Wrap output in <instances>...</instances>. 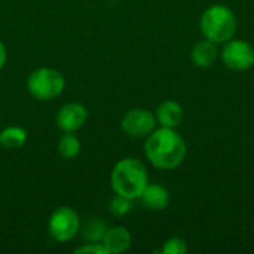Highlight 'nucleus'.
<instances>
[{"label": "nucleus", "mask_w": 254, "mask_h": 254, "mask_svg": "<svg viewBox=\"0 0 254 254\" xmlns=\"http://www.w3.org/2000/svg\"><path fill=\"white\" fill-rule=\"evenodd\" d=\"M82 149V143L74 132H63V135L58 138L57 143V152L61 158L70 161L79 156Z\"/></svg>", "instance_id": "ddd939ff"}, {"label": "nucleus", "mask_w": 254, "mask_h": 254, "mask_svg": "<svg viewBox=\"0 0 254 254\" xmlns=\"http://www.w3.org/2000/svg\"><path fill=\"white\" fill-rule=\"evenodd\" d=\"M143 205L153 211L165 210L170 204V193L161 185H147L140 196Z\"/></svg>", "instance_id": "f8f14e48"}, {"label": "nucleus", "mask_w": 254, "mask_h": 254, "mask_svg": "<svg viewBox=\"0 0 254 254\" xmlns=\"http://www.w3.org/2000/svg\"><path fill=\"white\" fill-rule=\"evenodd\" d=\"M88 121V109L82 103H67L60 107L55 116L57 128L63 132H76Z\"/></svg>", "instance_id": "6e6552de"}, {"label": "nucleus", "mask_w": 254, "mask_h": 254, "mask_svg": "<svg viewBox=\"0 0 254 254\" xmlns=\"http://www.w3.org/2000/svg\"><path fill=\"white\" fill-rule=\"evenodd\" d=\"M144 140V155L155 168L176 170L186 159V143L174 128H155Z\"/></svg>", "instance_id": "f257e3e1"}, {"label": "nucleus", "mask_w": 254, "mask_h": 254, "mask_svg": "<svg viewBox=\"0 0 254 254\" xmlns=\"http://www.w3.org/2000/svg\"><path fill=\"white\" fill-rule=\"evenodd\" d=\"M27 141V131L21 127L10 125L0 131V144L4 149H19Z\"/></svg>", "instance_id": "4468645a"}, {"label": "nucleus", "mask_w": 254, "mask_h": 254, "mask_svg": "<svg viewBox=\"0 0 254 254\" xmlns=\"http://www.w3.org/2000/svg\"><path fill=\"white\" fill-rule=\"evenodd\" d=\"M155 118H156V122L161 127L174 128L176 129L183 122L185 112H183L182 104H179L177 101H174V100H165V101H162L156 107Z\"/></svg>", "instance_id": "9b49d317"}, {"label": "nucleus", "mask_w": 254, "mask_h": 254, "mask_svg": "<svg viewBox=\"0 0 254 254\" xmlns=\"http://www.w3.org/2000/svg\"><path fill=\"white\" fill-rule=\"evenodd\" d=\"M161 253L164 254H186L188 253V244L183 238L180 237H171L168 238L162 249H161Z\"/></svg>", "instance_id": "f3484780"}, {"label": "nucleus", "mask_w": 254, "mask_h": 254, "mask_svg": "<svg viewBox=\"0 0 254 254\" xmlns=\"http://www.w3.org/2000/svg\"><path fill=\"white\" fill-rule=\"evenodd\" d=\"M74 254H109V252L103 243H86L74 249Z\"/></svg>", "instance_id": "a211bd4d"}, {"label": "nucleus", "mask_w": 254, "mask_h": 254, "mask_svg": "<svg viewBox=\"0 0 254 254\" xmlns=\"http://www.w3.org/2000/svg\"><path fill=\"white\" fill-rule=\"evenodd\" d=\"M106 231H107V226L100 219H91L89 222L83 225V228L80 226L82 237L86 240V243H101Z\"/></svg>", "instance_id": "2eb2a0df"}, {"label": "nucleus", "mask_w": 254, "mask_h": 254, "mask_svg": "<svg viewBox=\"0 0 254 254\" xmlns=\"http://www.w3.org/2000/svg\"><path fill=\"white\" fill-rule=\"evenodd\" d=\"M80 217L77 211L68 205L57 208L48 222V234L57 243H68L80 232Z\"/></svg>", "instance_id": "39448f33"}, {"label": "nucleus", "mask_w": 254, "mask_h": 254, "mask_svg": "<svg viewBox=\"0 0 254 254\" xmlns=\"http://www.w3.org/2000/svg\"><path fill=\"white\" fill-rule=\"evenodd\" d=\"M6 60H7L6 46H4V43L0 40V70H3V67H4V64H6Z\"/></svg>", "instance_id": "6ab92c4d"}, {"label": "nucleus", "mask_w": 254, "mask_h": 254, "mask_svg": "<svg viewBox=\"0 0 254 254\" xmlns=\"http://www.w3.org/2000/svg\"><path fill=\"white\" fill-rule=\"evenodd\" d=\"M65 79L61 71L52 67H39L28 74V94L39 101H51L63 94Z\"/></svg>", "instance_id": "20e7f679"}, {"label": "nucleus", "mask_w": 254, "mask_h": 254, "mask_svg": "<svg viewBox=\"0 0 254 254\" xmlns=\"http://www.w3.org/2000/svg\"><path fill=\"white\" fill-rule=\"evenodd\" d=\"M156 118L150 110L131 109L125 113L121 122L122 131L131 138H146L156 128Z\"/></svg>", "instance_id": "0eeeda50"}, {"label": "nucleus", "mask_w": 254, "mask_h": 254, "mask_svg": "<svg viewBox=\"0 0 254 254\" xmlns=\"http://www.w3.org/2000/svg\"><path fill=\"white\" fill-rule=\"evenodd\" d=\"M223 64L234 71H246L254 65V48L243 39H231L225 42L220 52Z\"/></svg>", "instance_id": "423d86ee"}, {"label": "nucleus", "mask_w": 254, "mask_h": 254, "mask_svg": "<svg viewBox=\"0 0 254 254\" xmlns=\"http://www.w3.org/2000/svg\"><path fill=\"white\" fill-rule=\"evenodd\" d=\"M131 210H132V199H129L127 196H122V195H116L109 204V211L115 217H124Z\"/></svg>", "instance_id": "dca6fc26"}, {"label": "nucleus", "mask_w": 254, "mask_h": 254, "mask_svg": "<svg viewBox=\"0 0 254 254\" xmlns=\"http://www.w3.org/2000/svg\"><path fill=\"white\" fill-rule=\"evenodd\" d=\"M219 58V49H217V43L208 40V39H202L199 42H196L192 46L190 51V60L192 63L199 67V68H210L214 65V63Z\"/></svg>", "instance_id": "1a4fd4ad"}, {"label": "nucleus", "mask_w": 254, "mask_h": 254, "mask_svg": "<svg viewBox=\"0 0 254 254\" xmlns=\"http://www.w3.org/2000/svg\"><path fill=\"white\" fill-rule=\"evenodd\" d=\"M110 185L116 195L129 199H140L149 185V174L144 164L137 158H124L115 164L110 174Z\"/></svg>", "instance_id": "f03ea898"}, {"label": "nucleus", "mask_w": 254, "mask_h": 254, "mask_svg": "<svg viewBox=\"0 0 254 254\" xmlns=\"http://www.w3.org/2000/svg\"><path fill=\"white\" fill-rule=\"evenodd\" d=\"M238 21L234 10L225 4H213L204 10L199 21L201 33L214 43H225L237 33Z\"/></svg>", "instance_id": "7ed1b4c3"}, {"label": "nucleus", "mask_w": 254, "mask_h": 254, "mask_svg": "<svg viewBox=\"0 0 254 254\" xmlns=\"http://www.w3.org/2000/svg\"><path fill=\"white\" fill-rule=\"evenodd\" d=\"M101 243L107 249L109 254L125 253L131 247L132 237L125 226H113L106 231Z\"/></svg>", "instance_id": "9d476101"}]
</instances>
